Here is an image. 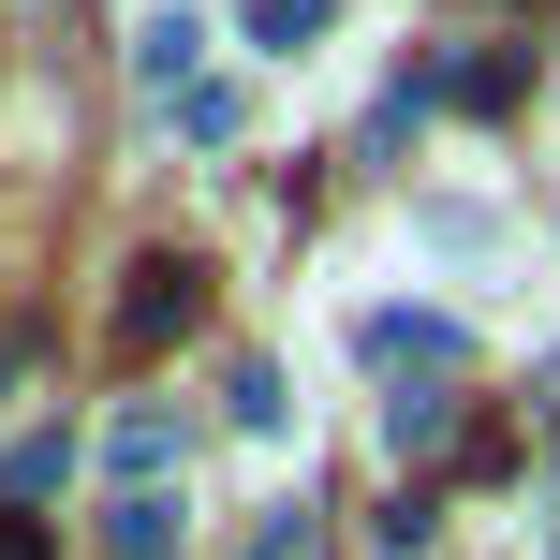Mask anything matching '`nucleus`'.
Returning a JSON list of instances; mask_svg holds the SVG:
<instances>
[{
	"label": "nucleus",
	"instance_id": "obj_8",
	"mask_svg": "<svg viewBox=\"0 0 560 560\" xmlns=\"http://www.w3.org/2000/svg\"><path fill=\"white\" fill-rule=\"evenodd\" d=\"M325 15H339V0H252V15H236V30H252L266 59H295V45H310V30H325Z\"/></svg>",
	"mask_w": 560,
	"mask_h": 560
},
{
	"label": "nucleus",
	"instance_id": "obj_11",
	"mask_svg": "<svg viewBox=\"0 0 560 560\" xmlns=\"http://www.w3.org/2000/svg\"><path fill=\"white\" fill-rule=\"evenodd\" d=\"M236 560H310V502H266V532L236 546Z\"/></svg>",
	"mask_w": 560,
	"mask_h": 560
},
{
	"label": "nucleus",
	"instance_id": "obj_13",
	"mask_svg": "<svg viewBox=\"0 0 560 560\" xmlns=\"http://www.w3.org/2000/svg\"><path fill=\"white\" fill-rule=\"evenodd\" d=\"M546 398H560V354H546Z\"/></svg>",
	"mask_w": 560,
	"mask_h": 560
},
{
	"label": "nucleus",
	"instance_id": "obj_3",
	"mask_svg": "<svg viewBox=\"0 0 560 560\" xmlns=\"http://www.w3.org/2000/svg\"><path fill=\"white\" fill-rule=\"evenodd\" d=\"M428 89H443L457 118H502L516 89H532V59H516V45H472V59H443V74H428Z\"/></svg>",
	"mask_w": 560,
	"mask_h": 560
},
{
	"label": "nucleus",
	"instance_id": "obj_6",
	"mask_svg": "<svg viewBox=\"0 0 560 560\" xmlns=\"http://www.w3.org/2000/svg\"><path fill=\"white\" fill-rule=\"evenodd\" d=\"M59 472H74V428H30V443H15V457H0V502H15V516H30V502H45V487H59Z\"/></svg>",
	"mask_w": 560,
	"mask_h": 560
},
{
	"label": "nucleus",
	"instance_id": "obj_1",
	"mask_svg": "<svg viewBox=\"0 0 560 560\" xmlns=\"http://www.w3.org/2000/svg\"><path fill=\"white\" fill-rule=\"evenodd\" d=\"M192 325H207V266L192 252H133V280H118V354H163Z\"/></svg>",
	"mask_w": 560,
	"mask_h": 560
},
{
	"label": "nucleus",
	"instance_id": "obj_9",
	"mask_svg": "<svg viewBox=\"0 0 560 560\" xmlns=\"http://www.w3.org/2000/svg\"><path fill=\"white\" fill-rule=\"evenodd\" d=\"M163 457H177V413H118V472L163 487Z\"/></svg>",
	"mask_w": 560,
	"mask_h": 560
},
{
	"label": "nucleus",
	"instance_id": "obj_12",
	"mask_svg": "<svg viewBox=\"0 0 560 560\" xmlns=\"http://www.w3.org/2000/svg\"><path fill=\"white\" fill-rule=\"evenodd\" d=\"M0 560H45V516H15V502H0Z\"/></svg>",
	"mask_w": 560,
	"mask_h": 560
},
{
	"label": "nucleus",
	"instance_id": "obj_7",
	"mask_svg": "<svg viewBox=\"0 0 560 560\" xmlns=\"http://www.w3.org/2000/svg\"><path fill=\"white\" fill-rule=\"evenodd\" d=\"M457 443V398H384V457L413 472V457H443Z\"/></svg>",
	"mask_w": 560,
	"mask_h": 560
},
{
	"label": "nucleus",
	"instance_id": "obj_2",
	"mask_svg": "<svg viewBox=\"0 0 560 560\" xmlns=\"http://www.w3.org/2000/svg\"><path fill=\"white\" fill-rule=\"evenodd\" d=\"M369 369H457V325H443V310H369Z\"/></svg>",
	"mask_w": 560,
	"mask_h": 560
},
{
	"label": "nucleus",
	"instance_id": "obj_10",
	"mask_svg": "<svg viewBox=\"0 0 560 560\" xmlns=\"http://www.w3.org/2000/svg\"><path fill=\"white\" fill-rule=\"evenodd\" d=\"M177 133H192V148H236V133H252V104H236V89H192V104H177Z\"/></svg>",
	"mask_w": 560,
	"mask_h": 560
},
{
	"label": "nucleus",
	"instance_id": "obj_4",
	"mask_svg": "<svg viewBox=\"0 0 560 560\" xmlns=\"http://www.w3.org/2000/svg\"><path fill=\"white\" fill-rule=\"evenodd\" d=\"M192 59H207V15H148V30H133V74L177 89V104H192Z\"/></svg>",
	"mask_w": 560,
	"mask_h": 560
},
{
	"label": "nucleus",
	"instance_id": "obj_5",
	"mask_svg": "<svg viewBox=\"0 0 560 560\" xmlns=\"http://www.w3.org/2000/svg\"><path fill=\"white\" fill-rule=\"evenodd\" d=\"M104 546H118V560H177V502H163V487H118Z\"/></svg>",
	"mask_w": 560,
	"mask_h": 560
}]
</instances>
